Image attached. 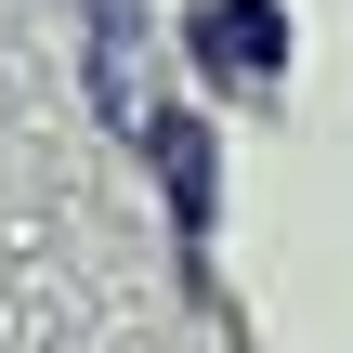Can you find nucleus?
I'll return each mask as SVG.
<instances>
[]
</instances>
